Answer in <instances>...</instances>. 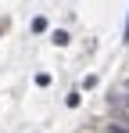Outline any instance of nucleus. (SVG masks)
<instances>
[{"mask_svg": "<svg viewBox=\"0 0 129 133\" xmlns=\"http://www.w3.org/2000/svg\"><path fill=\"white\" fill-rule=\"evenodd\" d=\"M54 43H58V47L68 43V32H64V29H58V32H54Z\"/></svg>", "mask_w": 129, "mask_h": 133, "instance_id": "f257e3e1", "label": "nucleus"}, {"mask_svg": "<svg viewBox=\"0 0 129 133\" xmlns=\"http://www.w3.org/2000/svg\"><path fill=\"white\" fill-rule=\"evenodd\" d=\"M126 40H129V22H126Z\"/></svg>", "mask_w": 129, "mask_h": 133, "instance_id": "20e7f679", "label": "nucleus"}, {"mask_svg": "<svg viewBox=\"0 0 129 133\" xmlns=\"http://www.w3.org/2000/svg\"><path fill=\"white\" fill-rule=\"evenodd\" d=\"M104 133H129L126 126H118V122H111V126H104Z\"/></svg>", "mask_w": 129, "mask_h": 133, "instance_id": "7ed1b4c3", "label": "nucleus"}, {"mask_svg": "<svg viewBox=\"0 0 129 133\" xmlns=\"http://www.w3.org/2000/svg\"><path fill=\"white\" fill-rule=\"evenodd\" d=\"M126 90H129V79H126Z\"/></svg>", "mask_w": 129, "mask_h": 133, "instance_id": "39448f33", "label": "nucleus"}, {"mask_svg": "<svg viewBox=\"0 0 129 133\" xmlns=\"http://www.w3.org/2000/svg\"><path fill=\"white\" fill-rule=\"evenodd\" d=\"M47 29V18H32V32H43Z\"/></svg>", "mask_w": 129, "mask_h": 133, "instance_id": "f03ea898", "label": "nucleus"}]
</instances>
